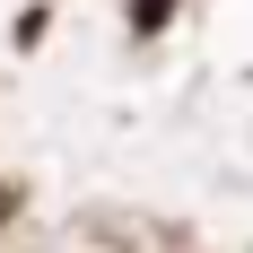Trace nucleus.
Wrapping results in <instances>:
<instances>
[{
    "mask_svg": "<svg viewBox=\"0 0 253 253\" xmlns=\"http://www.w3.org/2000/svg\"><path fill=\"white\" fill-rule=\"evenodd\" d=\"M166 18H175V0H131V26H140V35H157Z\"/></svg>",
    "mask_w": 253,
    "mask_h": 253,
    "instance_id": "1",
    "label": "nucleus"
}]
</instances>
